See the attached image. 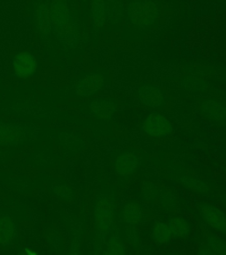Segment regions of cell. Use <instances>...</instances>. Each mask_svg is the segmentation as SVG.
<instances>
[{"label": "cell", "instance_id": "6da1fadb", "mask_svg": "<svg viewBox=\"0 0 226 255\" xmlns=\"http://www.w3.org/2000/svg\"><path fill=\"white\" fill-rule=\"evenodd\" d=\"M159 15V8L153 1L134 2L129 7V17L133 24L141 28L155 22Z\"/></svg>", "mask_w": 226, "mask_h": 255}, {"label": "cell", "instance_id": "7a4b0ae2", "mask_svg": "<svg viewBox=\"0 0 226 255\" xmlns=\"http://www.w3.org/2000/svg\"><path fill=\"white\" fill-rule=\"evenodd\" d=\"M113 218V202L110 197L104 196L98 200L95 211V223L101 236L107 235L111 231Z\"/></svg>", "mask_w": 226, "mask_h": 255}, {"label": "cell", "instance_id": "3957f363", "mask_svg": "<svg viewBox=\"0 0 226 255\" xmlns=\"http://www.w3.org/2000/svg\"><path fill=\"white\" fill-rule=\"evenodd\" d=\"M49 9L52 19V28L57 34L73 22L67 0H51Z\"/></svg>", "mask_w": 226, "mask_h": 255}, {"label": "cell", "instance_id": "277c9868", "mask_svg": "<svg viewBox=\"0 0 226 255\" xmlns=\"http://www.w3.org/2000/svg\"><path fill=\"white\" fill-rule=\"evenodd\" d=\"M144 131L153 137H166L172 131V126L168 120L158 113L148 116L143 124Z\"/></svg>", "mask_w": 226, "mask_h": 255}, {"label": "cell", "instance_id": "5b68a950", "mask_svg": "<svg viewBox=\"0 0 226 255\" xmlns=\"http://www.w3.org/2000/svg\"><path fill=\"white\" fill-rule=\"evenodd\" d=\"M12 66L17 76L21 78H27L36 71L37 61L36 57L31 53L21 52L15 56Z\"/></svg>", "mask_w": 226, "mask_h": 255}, {"label": "cell", "instance_id": "8992f818", "mask_svg": "<svg viewBox=\"0 0 226 255\" xmlns=\"http://www.w3.org/2000/svg\"><path fill=\"white\" fill-rule=\"evenodd\" d=\"M139 98L144 105L149 108L161 107L164 100L163 92L161 89L153 85H144L139 90Z\"/></svg>", "mask_w": 226, "mask_h": 255}, {"label": "cell", "instance_id": "52a82bcc", "mask_svg": "<svg viewBox=\"0 0 226 255\" xmlns=\"http://www.w3.org/2000/svg\"><path fill=\"white\" fill-rule=\"evenodd\" d=\"M36 23H37V28L40 34L42 36H49L52 35L53 28H52L50 9H49V5L44 2V0L37 4Z\"/></svg>", "mask_w": 226, "mask_h": 255}, {"label": "cell", "instance_id": "ba28073f", "mask_svg": "<svg viewBox=\"0 0 226 255\" xmlns=\"http://www.w3.org/2000/svg\"><path fill=\"white\" fill-rule=\"evenodd\" d=\"M103 85V76L97 74H91L79 80V83L77 84V92L81 96L93 95Z\"/></svg>", "mask_w": 226, "mask_h": 255}, {"label": "cell", "instance_id": "9c48e42d", "mask_svg": "<svg viewBox=\"0 0 226 255\" xmlns=\"http://www.w3.org/2000/svg\"><path fill=\"white\" fill-rule=\"evenodd\" d=\"M202 214L207 223L219 231L226 232V216L218 208L212 206H204Z\"/></svg>", "mask_w": 226, "mask_h": 255}, {"label": "cell", "instance_id": "30bf717a", "mask_svg": "<svg viewBox=\"0 0 226 255\" xmlns=\"http://www.w3.org/2000/svg\"><path fill=\"white\" fill-rule=\"evenodd\" d=\"M202 112L212 121H222L226 118V107L217 100H208L202 105Z\"/></svg>", "mask_w": 226, "mask_h": 255}, {"label": "cell", "instance_id": "8fae6325", "mask_svg": "<svg viewBox=\"0 0 226 255\" xmlns=\"http://www.w3.org/2000/svg\"><path fill=\"white\" fill-rule=\"evenodd\" d=\"M139 163L137 155L132 152H126L119 156L116 161V169L122 175H130L135 171Z\"/></svg>", "mask_w": 226, "mask_h": 255}, {"label": "cell", "instance_id": "7c38bea8", "mask_svg": "<svg viewBox=\"0 0 226 255\" xmlns=\"http://www.w3.org/2000/svg\"><path fill=\"white\" fill-rule=\"evenodd\" d=\"M93 112L103 119H109L117 110V103L111 99H99L93 102Z\"/></svg>", "mask_w": 226, "mask_h": 255}, {"label": "cell", "instance_id": "4fadbf2b", "mask_svg": "<svg viewBox=\"0 0 226 255\" xmlns=\"http://www.w3.org/2000/svg\"><path fill=\"white\" fill-rule=\"evenodd\" d=\"M105 3L104 0H91V17L95 27L101 28L105 20Z\"/></svg>", "mask_w": 226, "mask_h": 255}, {"label": "cell", "instance_id": "5bb4252c", "mask_svg": "<svg viewBox=\"0 0 226 255\" xmlns=\"http://www.w3.org/2000/svg\"><path fill=\"white\" fill-rule=\"evenodd\" d=\"M169 226L171 228L172 235L177 238H186L190 231V225L187 221L183 219L182 217H176L172 218L169 223Z\"/></svg>", "mask_w": 226, "mask_h": 255}, {"label": "cell", "instance_id": "9a60e30c", "mask_svg": "<svg viewBox=\"0 0 226 255\" xmlns=\"http://www.w3.org/2000/svg\"><path fill=\"white\" fill-rule=\"evenodd\" d=\"M172 232L169 224L164 223H156L153 232H152V238L154 239L155 243L165 244L170 241Z\"/></svg>", "mask_w": 226, "mask_h": 255}, {"label": "cell", "instance_id": "2e32d148", "mask_svg": "<svg viewBox=\"0 0 226 255\" xmlns=\"http://www.w3.org/2000/svg\"><path fill=\"white\" fill-rule=\"evenodd\" d=\"M123 216L127 223H136L142 219L143 212L136 204L128 203L124 207Z\"/></svg>", "mask_w": 226, "mask_h": 255}, {"label": "cell", "instance_id": "e0dca14e", "mask_svg": "<svg viewBox=\"0 0 226 255\" xmlns=\"http://www.w3.org/2000/svg\"><path fill=\"white\" fill-rule=\"evenodd\" d=\"M107 254L109 255H124L126 254V247L123 242L118 238H111L108 247Z\"/></svg>", "mask_w": 226, "mask_h": 255}, {"label": "cell", "instance_id": "ac0fdd59", "mask_svg": "<svg viewBox=\"0 0 226 255\" xmlns=\"http://www.w3.org/2000/svg\"><path fill=\"white\" fill-rule=\"evenodd\" d=\"M208 245L211 247V250H213L214 254H226V244L224 240L212 238L208 240Z\"/></svg>", "mask_w": 226, "mask_h": 255}, {"label": "cell", "instance_id": "d6986e66", "mask_svg": "<svg viewBox=\"0 0 226 255\" xmlns=\"http://www.w3.org/2000/svg\"><path fill=\"white\" fill-rule=\"evenodd\" d=\"M186 183L188 186H192V188L195 191H203L204 188H205V184L202 181L197 179V182H195V177L187 179V182Z\"/></svg>", "mask_w": 226, "mask_h": 255}]
</instances>
